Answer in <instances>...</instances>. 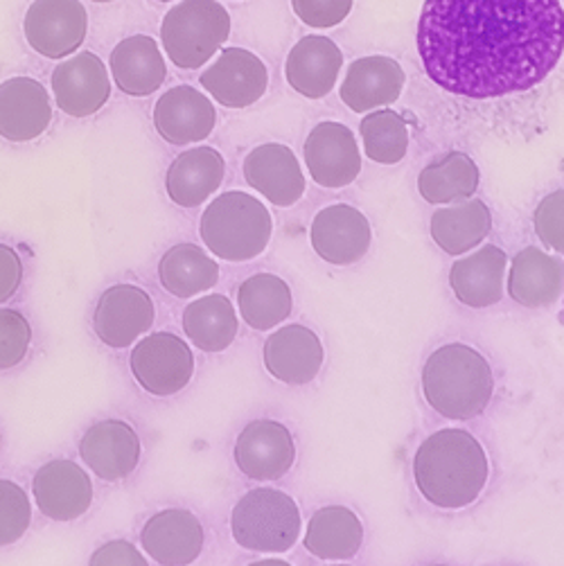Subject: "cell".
Returning <instances> with one entry per match:
<instances>
[{
  "instance_id": "obj_38",
  "label": "cell",
  "mask_w": 564,
  "mask_h": 566,
  "mask_svg": "<svg viewBox=\"0 0 564 566\" xmlns=\"http://www.w3.org/2000/svg\"><path fill=\"white\" fill-rule=\"evenodd\" d=\"M355 0H292L294 14L314 30H327L344 23Z\"/></svg>"
},
{
  "instance_id": "obj_21",
  "label": "cell",
  "mask_w": 564,
  "mask_h": 566,
  "mask_svg": "<svg viewBox=\"0 0 564 566\" xmlns=\"http://www.w3.org/2000/svg\"><path fill=\"white\" fill-rule=\"evenodd\" d=\"M54 102L71 118H88L111 97V80L95 52H80L52 71Z\"/></svg>"
},
{
  "instance_id": "obj_30",
  "label": "cell",
  "mask_w": 564,
  "mask_h": 566,
  "mask_svg": "<svg viewBox=\"0 0 564 566\" xmlns=\"http://www.w3.org/2000/svg\"><path fill=\"white\" fill-rule=\"evenodd\" d=\"M181 325L195 348L217 355L233 346L240 329V316L229 296L206 294L184 310Z\"/></svg>"
},
{
  "instance_id": "obj_14",
  "label": "cell",
  "mask_w": 564,
  "mask_h": 566,
  "mask_svg": "<svg viewBox=\"0 0 564 566\" xmlns=\"http://www.w3.org/2000/svg\"><path fill=\"white\" fill-rule=\"evenodd\" d=\"M77 449L84 465L108 483L129 479L143 459L138 431L121 418H106L91 424Z\"/></svg>"
},
{
  "instance_id": "obj_4",
  "label": "cell",
  "mask_w": 564,
  "mask_h": 566,
  "mask_svg": "<svg viewBox=\"0 0 564 566\" xmlns=\"http://www.w3.org/2000/svg\"><path fill=\"white\" fill-rule=\"evenodd\" d=\"M203 247L226 262L260 258L273 238V217L253 195L231 190L217 195L199 219Z\"/></svg>"
},
{
  "instance_id": "obj_8",
  "label": "cell",
  "mask_w": 564,
  "mask_h": 566,
  "mask_svg": "<svg viewBox=\"0 0 564 566\" xmlns=\"http://www.w3.org/2000/svg\"><path fill=\"white\" fill-rule=\"evenodd\" d=\"M296 440L288 424L271 418L251 420L233 444V461L242 476L255 483H273L296 465Z\"/></svg>"
},
{
  "instance_id": "obj_6",
  "label": "cell",
  "mask_w": 564,
  "mask_h": 566,
  "mask_svg": "<svg viewBox=\"0 0 564 566\" xmlns=\"http://www.w3.org/2000/svg\"><path fill=\"white\" fill-rule=\"evenodd\" d=\"M231 36V14L217 0H181L160 23L163 50L177 69L197 71Z\"/></svg>"
},
{
  "instance_id": "obj_45",
  "label": "cell",
  "mask_w": 564,
  "mask_h": 566,
  "mask_svg": "<svg viewBox=\"0 0 564 566\" xmlns=\"http://www.w3.org/2000/svg\"><path fill=\"white\" fill-rule=\"evenodd\" d=\"M325 566H353V564H325Z\"/></svg>"
},
{
  "instance_id": "obj_37",
  "label": "cell",
  "mask_w": 564,
  "mask_h": 566,
  "mask_svg": "<svg viewBox=\"0 0 564 566\" xmlns=\"http://www.w3.org/2000/svg\"><path fill=\"white\" fill-rule=\"evenodd\" d=\"M533 231L549 251L564 255V188L549 192L535 206Z\"/></svg>"
},
{
  "instance_id": "obj_43",
  "label": "cell",
  "mask_w": 564,
  "mask_h": 566,
  "mask_svg": "<svg viewBox=\"0 0 564 566\" xmlns=\"http://www.w3.org/2000/svg\"><path fill=\"white\" fill-rule=\"evenodd\" d=\"M425 566H449V564H442V562H434V564H425Z\"/></svg>"
},
{
  "instance_id": "obj_28",
  "label": "cell",
  "mask_w": 564,
  "mask_h": 566,
  "mask_svg": "<svg viewBox=\"0 0 564 566\" xmlns=\"http://www.w3.org/2000/svg\"><path fill=\"white\" fill-rule=\"evenodd\" d=\"M111 75L116 86L132 97H147L156 93L165 77L167 66L156 39L147 34H134L123 39L111 52Z\"/></svg>"
},
{
  "instance_id": "obj_39",
  "label": "cell",
  "mask_w": 564,
  "mask_h": 566,
  "mask_svg": "<svg viewBox=\"0 0 564 566\" xmlns=\"http://www.w3.org/2000/svg\"><path fill=\"white\" fill-rule=\"evenodd\" d=\"M88 566H149V562L136 544L127 539H111L91 553Z\"/></svg>"
},
{
  "instance_id": "obj_5",
  "label": "cell",
  "mask_w": 564,
  "mask_h": 566,
  "mask_svg": "<svg viewBox=\"0 0 564 566\" xmlns=\"http://www.w3.org/2000/svg\"><path fill=\"white\" fill-rule=\"evenodd\" d=\"M301 533V507L288 492L262 485L242 494L233 505L231 535L244 551L288 553L299 544Z\"/></svg>"
},
{
  "instance_id": "obj_27",
  "label": "cell",
  "mask_w": 564,
  "mask_h": 566,
  "mask_svg": "<svg viewBox=\"0 0 564 566\" xmlns=\"http://www.w3.org/2000/svg\"><path fill=\"white\" fill-rule=\"evenodd\" d=\"M364 524L348 505H323L310 517L303 535L305 551L321 562H348L364 546Z\"/></svg>"
},
{
  "instance_id": "obj_33",
  "label": "cell",
  "mask_w": 564,
  "mask_h": 566,
  "mask_svg": "<svg viewBox=\"0 0 564 566\" xmlns=\"http://www.w3.org/2000/svg\"><path fill=\"white\" fill-rule=\"evenodd\" d=\"M479 184V165L466 151H449L425 165L418 175V192L431 206L468 201L477 195Z\"/></svg>"
},
{
  "instance_id": "obj_1",
  "label": "cell",
  "mask_w": 564,
  "mask_h": 566,
  "mask_svg": "<svg viewBox=\"0 0 564 566\" xmlns=\"http://www.w3.org/2000/svg\"><path fill=\"white\" fill-rule=\"evenodd\" d=\"M418 54L434 84L470 99L531 91L560 64V0H425Z\"/></svg>"
},
{
  "instance_id": "obj_32",
  "label": "cell",
  "mask_w": 564,
  "mask_h": 566,
  "mask_svg": "<svg viewBox=\"0 0 564 566\" xmlns=\"http://www.w3.org/2000/svg\"><path fill=\"white\" fill-rule=\"evenodd\" d=\"M294 294L275 273H253L238 287V314L255 332H271L292 316Z\"/></svg>"
},
{
  "instance_id": "obj_17",
  "label": "cell",
  "mask_w": 564,
  "mask_h": 566,
  "mask_svg": "<svg viewBox=\"0 0 564 566\" xmlns=\"http://www.w3.org/2000/svg\"><path fill=\"white\" fill-rule=\"evenodd\" d=\"M242 175L247 186L278 208L296 206L307 188L303 167L294 149L282 143H264L253 147L244 156Z\"/></svg>"
},
{
  "instance_id": "obj_23",
  "label": "cell",
  "mask_w": 564,
  "mask_h": 566,
  "mask_svg": "<svg viewBox=\"0 0 564 566\" xmlns=\"http://www.w3.org/2000/svg\"><path fill=\"white\" fill-rule=\"evenodd\" d=\"M505 273V292L520 307L544 310L564 296V262L537 247L522 249Z\"/></svg>"
},
{
  "instance_id": "obj_20",
  "label": "cell",
  "mask_w": 564,
  "mask_h": 566,
  "mask_svg": "<svg viewBox=\"0 0 564 566\" xmlns=\"http://www.w3.org/2000/svg\"><path fill=\"white\" fill-rule=\"evenodd\" d=\"M140 546L160 566H190L206 546L203 524L186 507H165L145 522Z\"/></svg>"
},
{
  "instance_id": "obj_15",
  "label": "cell",
  "mask_w": 564,
  "mask_h": 566,
  "mask_svg": "<svg viewBox=\"0 0 564 566\" xmlns=\"http://www.w3.org/2000/svg\"><path fill=\"white\" fill-rule=\"evenodd\" d=\"M210 97L226 108H249L269 88V71L260 56L247 48H223L217 62L199 77Z\"/></svg>"
},
{
  "instance_id": "obj_18",
  "label": "cell",
  "mask_w": 564,
  "mask_h": 566,
  "mask_svg": "<svg viewBox=\"0 0 564 566\" xmlns=\"http://www.w3.org/2000/svg\"><path fill=\"white\" fill-rule=\"evenodd\" d=\"M154 127L169 145H199L217 127V108L195 86H175L156 99Z\"/></svg>"
},
{
  "instance_id": "obj_10",
  "label": "cell",
  "mask_w": 564,
  "mask_h": 566,
  "mask_svg": "<svg viewBox=\"0 0 564 566\" xmlns=\"http://www.w3.org/2000/svg\"><path fill=\"white\" fill-rule=\"evenodd\" d=\"M154 321L156 307L143 287L113 285L97 298L93 332L106 348L125 350L154 327Z\"/></svg>"
},
{
  "instance_id": "obj_29",
  "label": "cell",
  "mask_w": 564,
  "mask_h": 566,
  "mask_svg": "<svg viewBox=\"0 0 564 566\" xmlns=\"http://www.w3.org/2000/svg\"><path fill=\"white\" fill-rule=\"evenodd\" d=\"M492 231V212L485 201L468 199L434 210L429 217V235L434 244L451 258L479 249Z\"/></svg>"
},
{
  "instance_id": "obj_19",
  "label": "cell",
  "mask_w": 564,
  "mask_h": 566,
  "mask_svg": "<svg viewBox=\"0 0 564 566\" xmlns=\"http://www.w3.org/2000/svg\"><path fill=\"white\" fill-rule=\"evenodd\" d=\"M508 255L497 244H481L451 262L447 282L455 298L468 310H490L505 294Z\"/></svg>"
},
{
  "instance_id": "obj_2",
  "label": "cell",
  "mask_w": 564,
  "mask_h": 566,
  "mask_svg": "<svg viewBox=\"0 0 564 566\" xmlns=\"http://www.w3.org/2000/svg\"><path fill=\"white\" fill-rule=\"evenodd\" d=\"M490 474L488 449L463 427L429 433L411 459L418 494L440 513H461L472 507L483 496Z\"/></svg>"
},
{
  "instance_id": "obj_13",
  "label": "cell",
  "mask_w": 564,
  "mask_h": 566,
  "mask_svg": "<svg viewBox=\"0 0 564 566\" xmlns=\"http://www.w3.org/2000/svg\"><path fill=\"white\" fill-rule=\"evenodd\" d=\"M314 253L332 266H351L366 258L373 244L368 217L348 203H332L316 212L310 226Z\"/></svg>"
},
{
  "instance_id": "obj_26",
  "label": "cell",
  "mask_w": 564,
  "mask_h": 566,
  "mask_svg": "<svg viewBox=\"0 0 564 566\" xmlns=\"http://www.w3.org/2000/svg\"><path fill=\"white\" fill-rule=\"evenodd\" d=\"M226 160L215 147L181 151L165 175V192L179 208H199L223 184Z\"/></svg>"
},
{
  "instance_id": "obj_35",
  "label": "cell",
  "mask_w": 564,
  "mask_h": 566,
  "mask_svg": "<svg viewBox=\"0 0 564 566\" xmlns=\"http://www.w3.org/2000/svg\"><path fill=\"white\" fill-rule=\"evenodd\" d=\"M30 524L32 503L25 490L10 479H0V548L17 544Z\"/></svg>"
},
{
  "instance_id": "obj_11",
  "label": "cell",
  "mask_w": 564,
  "mask_h": 566,
  "mask_svg": "<svg viewBox=\"0 0 564 566\" xmlns=\"http://www.w3.org/2000/svg\"><path fill=\"white\" fill-rule=\"evenodd\" d=\"M312 181L325 190H342L362 175V149L353 129L342 123H318L303 147Z\"/></svg>"
},
{
  "instance_id": "obj_42",
  "label": "cell",
  "mask_w": 564,
  "mask_h": 566,
  "mask_svg": "<svg viewBox=\"0 0 564 566\" xmlns=\"http://www.w3.org/2000/svg\"><path fill=\"white\" fill-rule=\"evenodd\" d=\"M91 3H113V0H91Z\"/></svg>"
},
{
  "instance_id": "obj_31",
  "label": "cell",
  "mask_w": 564,
  "mask_h": 566,
  "mask_svg": "<svg viewBox=\"0 0 564 566\" xmlns=\"http://www.w3.org/2000/svg\"><path fill=\"white\" fill-rule=\"evenodd\" d=\"M160 287L175 298H195L210 292L219 282L217 260L199 244H175L158 260Z\"/></svg>"
},
{
  "instance_id": "obj_36",
  "label": "cell",
  "mask_w": 564,
  "mask_h": 566,
  "mask_svg": "<svg viewBox=\"0 0 564 566\" xmlns=\"http://www.w3.org/2000/svg\"><path fill=\"white\" fill-rule=\"evenodd\" d=\"M32 346V325L19 310H0V370L19 366Z\"/></svg>"
},
{
  "instance_id": "obj_46",
  "label": "cell",
  "mask_w": 564,
  "mask_h": 566,
  "mask_svg": "<svg viewBox=\"0 0 564 566\" xmlns=\"http://www.w3.org/2000/svg\"><path fill=\"white\" fill-rule=\"evenodd\" d=\"M158 3H173V0H158Z\"/></svg>"
},
{
  "instance_id": "obj_22",
  "label": "cell",
  "mask_w": 564,
  "mask_h": 566,
  "mask_svg": "<svg viewBox=\"0 0 564 566\" xmlns=\"http://www.w3.org/2000/svg\"><path fill=\"white\" fill-rule=\"evenodd\" d=\"M52 123L50 93L39 80L10 77L0 84V138L30 143Z\"/></svg>"
},
{
  "instance_id": "obj_7",
  "label": "cell",
  "mask_w": 564,
  "mask_h": 566,
  "mask_svg": "<svg viewBox=\"0 0 564 566\" xmlns=\"http://www.w3.org/2000/svg\"><path fill=\"white\" fill-rule=\"evenodd\" d=\"M129 370L138 386L154 398H173L195 377L192 348L175 332H152L134 344Z\"/></svg>"
},
{
  "instance_id": "obj_24",
  "label": "cell",
  "mask_w": 564,
  "mask_h": 566,
  "mask_svg": "<svg viewBox=\"0 0 564 566\" xmlns=\"http://www.w3.org/2000/svg\"><path fill=\"white\" fill-rule=\"evenodd\" d=\"M405 84V69L393 56L370 54L348 66L344 84L338 88V97L351 111L366 113L398 102Z\"/></svg>"
},
{
  "instance_id": "obj_9",
  "label": "cell",
  "mask_w": 564,
  "mask_h": 566,
  "mask_svg": "<svg viewBox=\"0 0 564 566\" xmlns=\"http://www.w3.org/2000/svg\"><path fill=\"white\" fill-rule=\"evenodd\" d=\"M23 32L30 48L45 60H64L86 41L88 14L80 0H34Z\"/></svg>"
},
{
  "instance_id": "obj_41",
  "label": "cell",
  "mask_w": 564,
  "mask_h": 566,
  "mask_svg": "<svg viewBox=\"0 0 564 566\" xmlns=\"http://www.w3.org/2000/svg\"><path fill=\"white\" fill-rule=\"evenodd\" d=\"M247 566H294V564L288 562V559H280V557H262V559H255Z\"/></svg>"
},
{
  "instance_id": "obj_16",
  "label": "cell",
  "mask_w": 564,
  "mask_h": 566,
  "mask_svg": "<svg viewBox=\"0 0 564 566\" xmlns=\"http://www.w3.org/2000/svg\"><path fill=\"white\" fill-rule=\"evenodd\" d=\"M32 496L45 520L66 524L91 511L95 494L88 472L71 459H54L34 472Z\"/></svg>"
},
{
  "instance_id": "obj_44",
  "label": "cell",
  "mask_w": 564,
  "mask_h": 566,
  "mask_svg": "<svg viewBox=\"0 0 564 566\" xmlns=\"http://www.w3.org/2000/svg\"><path fill=\"white\" fill-rule=\"evenodd\" d=\"M560 321L564 323V303H562V312H560Z\"/></svg>"
},
{
  "instance_id": "obj_25",
  "label": "cell",
  "mask_w": 564,
  "mask_h": 566,
  "mask_svg": "<svg viewBox=\"0 0 564 566\" xmlns=\"http://www.w3.org/2000/svg\"><path fill=\"white\" fill-rule=\"evenodd\" d=\"M344 69V52L332 39L310 34L301 39L288 54L285 80L307 99H321L332 93Z\"/></svg>"
},
{
  "instance_id": "obj_40",
  "label": "cell",
  "mask_w": 564,
  "mask_h": 566,
  "mask_svg": "<svg viewBox=\"0 0 564 566\" xmlns=\"http://www.w3.org/2000/svg\"><path fill=\"white\" fill-rule=\"evenodd\" d=\"M23 285V260L8 247L0 244V305H6Z\"/></svg>"
},
{
  "instance_id": "obj_3",
  "label": "cell",
  "mask_w": 564,
  "mask_h": 566,
  "mask_svg": "<svg viewBox=\"0 0 564 566\" xmlns=\"http://www.w3.org/2000/svg\"><path fill=\"white\" fill-rule=\"evenodd\" d=\"M420 390L434 413L451 422H468L490 407L494 370L479 348L466 342H449L425 359Z\"/></svg>"
},
{
  "instance_id": "obj_12",
  "label": "cell",
  "mask_w": 564,
  "mask_h": 566,
  "mask_svg": "<svg viewBox=\"0 0 564 566\" xmlns=\"http://www.w3.org/2000/svg\"><path fill=\"white\" fill-rule=\"evenodd\" d=\"M262 364L280 384L307 386L325 366V346L310 325L288 323L267 336L262 346Z\"/></svg>"
},
{
  "instance_id": "obj_34",
  "label": "cell",
  "mask_w": 564,
  "mask_h": 566,
  "mask_svg": "<svg viewBox=\"0 0 564 566\" xmlns=\"http://www.w3.org/2000/svg\"><path fill=\"white\" fill-rule=\"evenodd\" d=\"M364 154L379 165H398L409 149V127L398 111H370L359 125Z\"/></svg>"
}]
</instances>
